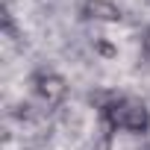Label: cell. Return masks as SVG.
<instances>
[{"label":"cell","instance_id":"6da1fadb","mask_svg":"<svg viewBox=\"0 0 150 150\" xmlns=\"http://www.w3.org/2000/svg\"><path fill=\"white\" fill-rule=\"evenodd\" d=\"M106 121L109 127L115 129H129V132H147L150 127V112L141 100H132V97H118L112 100L106 109Z\"/></svg>","mask_w":150,"mask_h":150},{"label":"cell","instance_id":"7a4b0ae2","mask_svg":"<svg viewBox=\"0 0 150 150\" xmlns=\"http://www.w3.org/2000/svg\"><path fill=\"white\" fill-rule=\"evenodd\" d=\"M35 91L41 94V100H44V103L56 106V103H62V100H65L68 86H65V80L59 77V74H35Z\"/></svg>","mask_w":150,"mask_h":150},{"label":"cell","instance_id":"3957f363","mask_svg":"<svg viewBox=\"0 0 150 150\" xmlns=\"http://www.w3.org/2000/svg\"><path fill=\"white\" fill-rule=\"evenodd\" d=\"M83 15L91 18V21H118L121 18V9L112 3V0H86Z\"/></svg>","mask_w":150,"mask_h":150},{"label":"cell","instance_id":"277c9868","mask_svg":"<svg viewBox=\"0 0 150 150\" xmlns=\"http://www.w3.org/2000/svg\"><path fill=\"white\" fill-rule=\"evenodd\" d=\"M141 44H144V53L150 56V27H147V33H144V41H141Z\"/></svg>","mask_w":150,"mask_h":150}]
</instances>
